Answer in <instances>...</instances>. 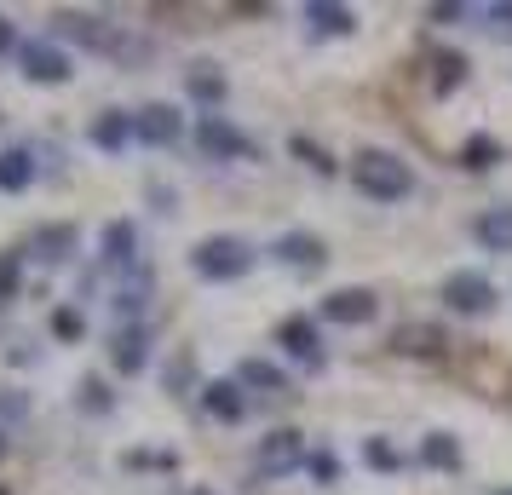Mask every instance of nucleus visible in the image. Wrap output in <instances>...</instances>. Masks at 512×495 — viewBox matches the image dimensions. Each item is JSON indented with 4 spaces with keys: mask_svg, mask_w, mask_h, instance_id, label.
Masks as SVG:
<instances>
[{
    "mask_svg": "<svg viewBox=\"0 0 512 495\" xmlns=\"http://www.w3.org/2000/svg\"><path fill=\"white\" fill-rule=\"evenodd\" d=\"M351 179H357V190L374 196V202H397V196H409V185H415L409 162H397L392 150H357Z\"/></svg>",
    "mask_w": 512,
    "mask_h": 495,
    "instance_id": "nucleus-1",
    "label": "nucleus"
},
{
    "mask_svg": "<svg viewBox=\"0 0 512 495\" xmlns=\"http://www.w3.org/2000/svg\"><path fill=\"white\" fill-rule=\"evenodd\" d=\"M196 277H208V283H236V277H248L254 271V248L242 242V236H208V242H196Z\"/></svg>",
    "mask_w": 512,
    "mask_h": 495,
    "instance_id": "nucleus-2",
    "label": "nucleus"
},
{
    "mask_svg": "<svg viewBox=\"0 0 512 495\" xmlns=\"http://www.w3.org/2000/svg\"><path fill=\"white\" fill-rule=\"evenodd\" d=\"M443 306L461 311V317H484V311L495 306V288H489V277H478V271H455V277L443 283Z\"/></svg>",
    "mask_w": 512,
    "mask_h": 495,
    "instance_id": "nucleus-3",
    "label": "nucleus"
},
{
    "mask_svg": "<svg viewBox=\"0 0 512 495\" xmlns=\"http://www.w3.org/2000/svg\"><path fill=\"white\" fill-rule=\"evenodd\" d=\"M18 64H24L29 81H47V87L70 81V58L52 47V41H24V47H18Z\"/></svg>",
    "mask_w": 512,
    "mask_h": 495,
    "instance_id": "nucleus-4",
    "label": "nucleus"
},
{
    "mask_svg": "<svg viewBox=\"0 0 512 495\" xmlns=\"http://www.w3.org/2000/svg\"><path fill=\"white\" fill-rule=\"evenodd\" d=\"M196 144L208 150L213 162H231V156H254V144L242 139V133H236V127H231L225 116H202V127H196Z\"/></svg>",
    "mask_w": 512,
    "mask_h": 495,
    "instance_id": "nucleus-5",
    "label": "nucleus"
},
{
    "mask_svg": "<svg viewBox=\"0 0 512 495\" xmlns=\"http://www.w3.org/2000/svg\"><path fill=\"white\" fill-rule=\"evenodd\" d=\"M133 139L156 144V150L179 144V110H173V104H144L139 116H133Z\"/></svg>",
    "mask_w": 512,
    "mask_h": 495,
    "instance_id": "nucleus-6",
    "label": "nucleus"
},
{
    "mask_svg": "<svg viewBox=\"0 0 512 495\" xmlns=\"http://www.w3.org/2000/svg\"><path fill=\"white\" fill-rule=\"evenodd\" d=\"M277 340L300 357L305 369H323V334H317V323H311V317H288V323L277 329Z\"/></svg>",
    "mask_w": 512,
    "mask_h": 495,
    "instance_id": "nucleus-7",
    "label": "nucleus"
},
{
    "mask_svg": "<svg viewBox=\"0 0 512 495\" xmlns=\"http://www.w3.org/2000/svg\"><path fill=\"white\" fill-rule=\"evenodd\" d=\"M323 317H328V323L357 329V323H369V317H374V294H369V288H334V294L323 300Z\"/></svg>",
    "mask_w": 512,
    "mask_h": 495,
    "instance_id": "nucleus-8",
    "label": "nucleus"
},
{
    "mask_svg": "<svg viewBox=\"0 0 512 495\" xmlns=\"http://www.w3.org/2000/svg\"><path fill=\"white\" fill-rule=\"evenodd\" d=\"M300 467V432H288V426H277L265 444H259V472H271V478H282V472Z\"/></svg>",
    "mask_w": 512,
    "mask_h": 495,
    "instance_id": "nucleus-9",
    "label": "nucleus"
},
{
    "mask_svg": "<svg viewBox=\"0 0 512 495\" xmlns=\"http://www.w3.org/2000/svg\"><path fill=\"white\" fill-rule=\"evenodd\" d=\"M271 254H277L282 265H294V271H323V260H328V248L311 231H288Z\"/></svg>",
    "mask_w": 512,
    "mask_h": 495,
    "instance_id": "nucleus-10",
    "label": "nucleus"
},
{
    "mask_svg": "<svg viewBox=\"0 0 512 495\" xmlns=\"http://www.w3.org/2000/svg\"><path fill=\"white\" fill-rule=\"evenodd\" d=\"M110 357H116V369H121V375H139L144 363H150V329H144V323L121 329L116 340H110Z\"/></svg>",
    "mask_w": 512,
    "mask_h": 495,
    "instance_id": "nucleus-11",
    "label": "nucleus"
},
{
    "mask_svg": "<svg viewBox=\"0 0 512 495\" xmlns=\"http://www.w3.org/2000/svg\"><path fill=\"white\" fill-rule=\"evenodd\" d=\"M133 260H139V231H133V219H110V225H104V265H110V271H127Z\"/></svg>",
    "mask_w": 512,
    "mask_h": 495,
    "instance_id": "nucleus-12",
    "label": "nucleus"
},
{
    "mask_svg": "<svg viewBox=\"0 0 512 495\" xmlns=\"http://www.w3.org/2000/svg\"><path fill=\"white\" fill-rule=\"evenodd\" d=\"M478 242L489 254H512V202H495L478 213Z\"/></svg>",
    "mask_w": 512,
    "mask_h": 495,
    "instance_id": "nucleus-13",
    "label": "nucleus"
},
{
    "mask_svg": "<svg viewBox=\"0 0 512 495\" xmlns=\"http://www.w3.org/2000/svg\"><path fill=\"white\" fill-rule=\"evenodd\" d=\"M202 409H208L213 421H242V415H248L236 380H208V386H202Z\"/></svg>",
    "mask_w": 512,
    "mask_h": 495,
    "instance_id": "nucleus-14",
    "label": "nucleus"
},
{
    "mask_svg": "<svg viewBox=\"0 0 512 495\" xmlns=\"http://www.w3.org/2000/svg\"><path fill=\"white\" fill-rule=\"evenodd\" d=\"M392 352H403V357H438L443 352V329H432V323H403V329L392 334Z\"/></svg>",
    "mask_w": 512,
    "mask_h": 495,
    "instance_id": "nucleus-15",
    "label": "nucleus"
},
{
    "mask_svg": "<svg viewBox=\"0 0 512 495\" xmlns=\"http://www.w3.org/2000/svg\"><path fill=\"white\" fill-rule=\"evenodd\" d=\"M305 24L317 29V35H351L357 18H351V6H334V0H311L305 6Z\"/></svg>",
    "mask_w": 512,
    "mask_h": 495,
    "instance_id": "nucleus-16",
    "label": "nucleus"
},
{
    "mask_svg": "<svg viewBox=\"0 0 512 495\" xmlns=\"http://www.w3.org/2000/svg\"><path fill=\"white\" fill-rule=\"evenodd\" d=\"M185 87H190L196 104H225V70H219V64H190Z\"/></svg>",
    "mask_w": 512,
    "mask_h": 495,
    "instance_id": "nucleus-17",
    "label": "nucleus"
},
{
    "mask_svg": "<svg viewBox=\"0 0 512 495\" xmlns=\"http://www.w3.org/2000/svg\"><path fill=\"white\" fill-rule=\"evenodd\" d=\"M29 179H35V156L29 150H0V190L18 196V190H29Z\"/></svg>",
    "mask_w": 512,
    "mask_h": 495,
    "instance_id": "nucleus-18",
    "label": "nucleus"
},
{
    "mask_svg": "<svg viewBox=\"0 0 512 495\" xmlns=\"http://www.w3.org/2000/svg\"><path fill=\"white\" fill-rule=\"evenodd\" d=\"M127 139H133V116H127V110H104V116L93 121V144L98 150H121Z\"/></svg>",
    "mask_w": 512,
    "mask_h": 495,
    "instance_id": "nucleus-19",
    "label": "nucleus"
},
{
    "mask_svg": "<svg viewBox=\"0 0 512 495\" xmlns=\"http://www.w3.org/2000/svg\"><path fill=\"white\" fill-rule=\"evenodd\" d=\"M35 254H41V260H70L75 254V225H41V231H35Z\"/></svg>",
    "mask_w": 512,
    "mask_h": 495,
    "instance_id": "nucleus-20",
    "label": "nucleus"
},
{
    "mask_svg": "<svg viewBox=\"0 0 512 495\" xmlns=\"http://www.w3.org/2000/svg\"><path fill=\"white\" fill-rule=\"evenodd\" d=\"M501 162V139H489V133H472V139L461 144V167L466 173H484V167Z\"/></svg>",
    "mask_w": 512,
    "mask_h": 495,
    "instance_id": "nucleus-21",
    "label": "nucleus"
},
{
    "mask_svg": "<svg viewBox=\"0 0 512 495\" xmlns=\"http://www.w3.org/2000/svg\"><path fill=\"white\" fill-rule=\"evenodd\" d=\"M420 461H426V467H438V472H455V467H461V444H455L449 432H432V438L420 444Z\"/></svg>",
    "mask_w": 512,
    "mask_h": 495,
    "instance_id": "nucleus-22",
    "label": "nucleus"
},
{
    "mask_svg": "<svg viewBox=\"0 0 512 495\" xmlns=\"http://www.w3.org/2000/svg\"><path fill=\"white\" fill-rule=\"evenodd\" d=\"M242 380L259 386V392H288V375H282L277 363H265V357H248V363H242Z\"/></svg>",
    "mask_w": 512,
    "mask_h": 495,
    "instance_id": "nucleus-23",
    "label": "nucleus"
},
{
    "mask_svg": "<svg viewBox=\"0 0 512 495\" xmlns=\"http://www.w3.org/2000/svg\"><path fill=\"white\" fill-rule=\"evenodd\" d=\"M432 64H438V75H432V87H438V93H449V87H461V81H466V58H461V52H438Z\"/></svg>",
    "mask_w": 512,
    "mask_h": 495,
    "instance_id": "nucleus-24",
    "label": "nucleus"
},
{
    "mask_svg": "<svg viewBox=\"0 0 512 495\" xmlns=\"http://www.w3.org/2000/svg\"><path fill=\"white\" fill-rule=\"evenodd\" d=\"M363 461H369V467H380V472H397V467H403V455H397L386 438H369V444H363Z\"/></svg>",
    "mask_w": 512,
    "mask_h": 495,
    "instance_id": "nucleus-25",
    "label": "nucleus"
},
{
    "mask_svg": "<svg viewBox=\"0 0 512 495\" xmlns=\"http://www.w3.org/2000/svg\"><path fill=\"white\" fill-rule=\"evenodd\" d=\"M75 403H81V409H93V415H104V409H110L104 380H81V386H75Z\"/></svg>",
    "mask_w": 512,
    "mask_h": 495,
    "instance_id": "nucleus-26",
    "label": "nucleus"
},
{
    "mask_svg": "<svg viewBox=\"0 0 512 495\" xmlns=\"http://www.w3.org/2000/svg\"><path fill=\"white\" fill-rule=\"evenodd\" d=\"M305 472H311L317 484H334V478H340V461H334L328 449H311V455H305Z\"/></svg>",
    "mask_w": 512,
    "mask_h": 495,
    "instance_id": "nucleus-27",
    "label": "nucleus"
},
{
    "mask_svg": "<svg viewBox=\"0 0 512 495\" xmlns=\"http://www.w3.org/2000/svg\"><path fill=\"white\" fill-rule=\"evenodd\" d=\"M294 156H300L305 167H317V173H334V162H328V150H323V144H311V139H294Z\"/></svg>",
    "mask_w": 512,
    "mask_h": 495,
    "instance_id": "nucleus-28",
    "label": "nucleus"
},
{
    "mask_svg": "<svg viewBox=\"0 0 512 495\" xmlns=\"http://www.w3.org/2000/svg\"><path fill=\"white\" fill-rule=\"evenodd\" d=\"M52 334H58V340H81V317H75L70 306L52 311Z\"/></svg>",
    "mask_w": 512,
    "mask_h": 495,
    "instance_id": "nucleus-29",
    "label": "nucleus"
},
{
    "mask_svg": "<svg viewBox=\"0 0 512 495\" xmlns=\"http://www.w3.org/2000/svg\"><path fill=\"white\" fill-rule=\"evenodd\" d=\"M18 294V254H0V300Z\"/></svg>",
    "mask_w": 512,
    "mask_h": 495,
    "instance_id": "nucleus-30",
    "label": "nucleus"
},
{
    "mask_svg": "<svg viewBox=\"0 0 512 495\" xmlns=\"http://www.w3.org/2000/svg\"><path fill=\"white\" fill-rule=\"evenodd\" d=\"M190 375H196V363H190V357H179V363H173V369H167V386H173V392H179V386H190Z\"/></svg>",
    "mask_w": 512,
    "mask_h": 495,
    "instance_id": "nucleus-31",
    "label": "nucleus"
},
{
    "mask_svg": "<svg viewBox=\"0 0 512 495\" xmlns=\"http://www.w3.org/2000/svg\"><path fill=\"white\" fill-rule=\"evenodd\" d=\"M18 47V29H12V18H0V52Z\"/></svg>",
    "mask_w": 512,
    "mask_h": 495,
    "instance_id": "nucleus-32",
    "label": "nucleus"
},
{
    "mask_svg": "<svg viewBox=\"0 0 512 495\" xmlns=\"http://www.w3.org/2000/svg\"><path fill=\"white\" fill-rule=\"evenodd\" d=\"M495 24H512V0L507 6H495Z\"/></svg>",
    "mask_w": 512,
    "mask_h": 495,
    "instance_id": "nucleus-33",
    "label": "nucleus"
},
{
    "mask_svg": "<svg viewBox=\"0 0 512 495\" xmlns=\"http://www.w3.org/2000/svg\"><path fill=\"white\" fill-rule=\"evenodd\" d=\"M185 495H213V490H185Z\"/></svg>",
    "mask_w": 512,
    "mask_h": 495,
    "instance_id": "nucleus-34",
    "label": "nucleus"
},
{
    "mask_svg": "<svg viewBox=\"0 0 512 495\" xmlns=\"http://www.w3.org/2000/svg\"><path fill=\"white\" fill-rule=\"evenodd\" d=\"M0 455H6V444H0Z\"/></svg>",
    "mask_w": 512,
    "mask_h": 495,
    "instance_id": "nucleus-35",
    "label": "nucleus"
},
{
    "mask_svg": "<svg viewBox=\"0 0 512 495\" xmlns=\"http://www.w3.org/2000/svg\"><path fill=\"white\" fill-rule=\"evenodd\" d=\"M501 495H512V490H501Z\"/></svg>",
    "mask_w": 512,
    "mask_h": 495,
    "instance_id": "nucleus-36",
    "label": "nucleus"
}]
</instances>
